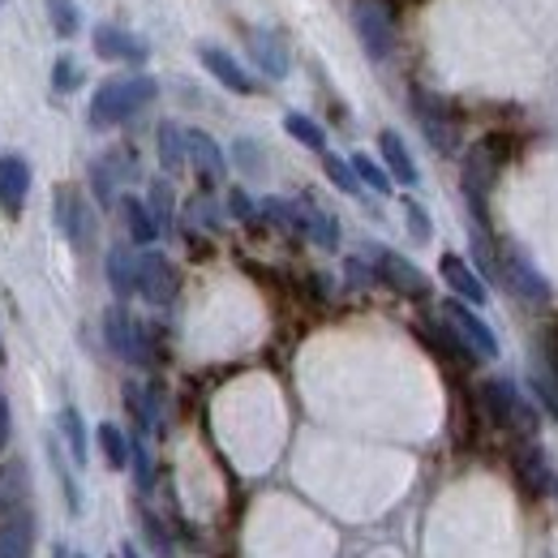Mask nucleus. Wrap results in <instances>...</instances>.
<instances>
[{
    "label": "nucleus",
    "mask_w": 558,
    "mask_h": 558,
    "mask_svg": "<svg viewBox=\"0 0 558 558\" xmlns=\"http://www.w3.org/2000/svg\"><path fill=\"white\" fill-rule=\"evenodd\" d=\"M0 558H35V511L31 507L0 515Z\"/></svg>",
    "instance_id": "4468645a"
},
{
    "label": "nucleus",
    "mask_w": 558,
    "mask_h": 558,
    "mask_svg": "<svg viewBox=\"0 0 558 558\" xmlns=\"http://www.w3.org/2000/svg\"><path fill=\"white\" fill-rule=\"evenodd\" d=\"M26 194H31V163L22 155H4L0 159V210L17 219L26 210Z\"/></svg>",
    "instance_id": "ddd939ff"
},
{
    "label": "nucleus",
    "mask_w": 558,
    "mask_h": 558,
    "mask_svg": "<svg viewBox=\"0 0 558 558\" xmlns=\"http://www.w3.org/2000/svg\"><path fill=\"white\" fill-rule=\"evenodd\" d=\"M323 172L331 177V185L340 190V194H361V181H356V172H352L349 159H340V155H331V150H323Z\"/></svg>",
    "instance_id": "473e14b6"
},
{
    "label": "nucleus",
    "mask_w": 558,
    "mask_h": 558,
    "mask_svg": "<svg viewBox=\"0 0 558 558\" xmlns=\"http://www.w3.org/2000/svg\"><path fill=\"white\" fill-rule=\"evenodd\" d=\"M413 112H417V125L421 134H425V142L438 155H456V146H460V117L451 112V104L417 86L413 90Z\"/></svg>",
    "instance_id": "39448f33"
},
{
    "label": "nucleus",
    "mask_w": 558,
    "mask_h": 558,
    "mask_svg": "<svg viewBox=\"0 0 558 558\" xmlns=\"http://www.w3.org/2000/svg\"><path fill=\"white\" fill-rule=\"evenodd\" d=\"M77 82H82L77 61H73V57H61V61L52 65V86H57L61 95H70V90H77Z\"/></svg>",
    "instance_id": "a19ab883"
},
{
    "label": "nucleus",
    "mask_w": 558,
    "mask_h": 558,
    "mask_svg": "<svg viewBox=\"0 0 558 558\" xmlns=\"http://www.w3.org/2000/svg\"><path fill=\"white\" fill-rule=\"evenodd\" d=\"M404 219H409V232H413V241H429V215L421 207L417 198H404Z\"/></svg>",
    "instance_id": "79ce46f5"
},
{
    "label": "nucleus",
    "mask_w": 558,
    "mask_h": 558,
    "mask_svg": "<svg viewBox=\"0 0 558 558\" xmlns=\"http://www.w3.org/2000/svg\"><path fill=\"white\" fill-rule=\"evenodd\" d=\"M48 460H52V469H57V477H61L70 515H77V511H82V494H77V482H73V473H70V460L61 456V434H48Z\"/></svg>",
    "instance_id": "7c9ffc66"
},
{
    "label": "nucleus",
    "mask_w": 558,
    "mask_h": 558,
    "mask_svg": "<svg viewBox=\"0 0 558 558\" xmlns=\"http://www.w3.org/2000/svg\"><path fill=\"white\" fill-rule=\"evenodd\" d=\"M417 331H421V340L438 352L442 361H451V365H473V361H477L473 352L464 349V340H460V336L447 327V318H442V323H421Z\"/></svg>",
    "instance_id": "4be33fe9"
},
{
    "label": "nucleus",
    "mask_w": 558,
    "mask_h": 558,
    "mask_svg": "<svg viewBox=\"0 0 558 558\" xmlns=\"http://www.w3.org/2000/svg\"><path fill=\"white\" fill-rule=\"evenodd\" d=\"M498 276L507 279V288H511L520 301H529V305H546V301H550V279L542 276V271L533 267V258H529L524 250H515V245L502 250Z\"/></svg>",
    "instance_id": "1a4fd4ad"
},
{
    "label": "nucleus",
    "mask_w": 558,
    "mask_h": 558,
    "mask_svg": "<svg viewBox=\"0 0 558 558\" xmlns=\"http://www.w3.org/2000/svg\"><path fill=\"white\" fill-rule=\"evenodd\" d=\"M146 210H150V219L159 223V232L172 228V219H177V194H172V185H168L163 177L150 181V190H146Z\"/></svg>",
    "instance_id": "cd10ccee"
},
{
    "label": "nucleus",
    "mask_w": 558,
    "mask_h": 558,
    "mask_svg": "<svg viewBox=\"0 0 558 558\" xmlns=\"http://www.w3.org/2000/svg\"><path fill=\"white\" fill-rule=\"evenodd\" d=\"M352 26H356V39H361L369 61H387L396 52V22H391V9L383 0H356Z\"/></svg>",
    "instance_id": "423d86ee"
},
{
    "label": "nucleus",
    "mask_w": 558,
    "mask_h": 558,
    "mask_svg": "<svg viewBox=\"0 0 558 558\" xmlns=\"http://www.w3.org/2000/svg\"><path fill=\"white\" fill-rule=\"evenodd\" d=\"M296 207H301V232H305L314 245L340 250V219H336L331 210L314 207V203H296Z\"/></svg>",
    "instance_id": "5701e85b"
},
{
    "label": "nucleus",
    "mask_w": 558,
    "mask_h": 558,
    "mask_svg": "<svg viewBox=\"0 0 558 558\" xmlns=\"http://www.w3.org/2000/svg\"><path fill=\"white\" fill-rule=\"evenodd\" d=\"M378 150H383V163H387L391 181H400V185H417L421 172H417V163H413V150L404 146V138H400L396 130H383V134H378Z\"/></svg>",
    "instance_id": "412c9836"
},
{
    "label": "nucleus",
    "mask_w": 558,
    "mask_h": 558,
    "mask_svg": "<svg viewBox=\"0 0 558 558\" xmlns=\"http://www.w3.org/2000/svg\"><path fill=\"white\" fill-rule=\"evenodd\" d=\"M442 318H447V327L464 340V349L473 352L477 361H494V356H498V340H494V331H489L486 318L473 314V305H464V301H447V305H442Z\"/></svg>",
    "instance_id": "9b49d317"
},
{
    "label": "nucleus",
    "mask_w": 558,
    "mask_h": 558,
    "mask_svg": "<svg viewBox=\"0 0 558 558\" xmlns=\"http://www.w3.org/2000/svg\"><path fill=\"white\" fill-rule=\"evenodd\" d=\"M17 507H31V473L22 460L0 469V515H9Z\"/></svg>",
    "instance_id": "b1692460"
},
{
    "label": "nucleus",
    "mask_w": 558,
    "mask_h": 558,
    "mask_svg": "<svg viewBox=\"0 0 558 558\" xmlns=\"http://www.w3.org/2000/svg\"><path fill=\"white\" fill-rule=\"evenodd\" d=\"M232 155H236V163H241V172H250V177H263V146L250 138H241L232 146Z\"/></svg>",
    "instance_id": "58836bf2"
},
{
    "label": "nucleus",
    "mask_w": 558,
    "mask_h": 558,
    "mask_svg": "<svg viewBox=\"0 0 558 558\" xmlns=\"http://www.w3.org/2000/svg\"><path fill=\"white\" fill-rule=\"evenodd\" d=\"M438 271H442V279H447V288L460 296V301H469V305H486L489 288L486 279L477 276L460 254H442V263H438Z\"/></svg>",
    "instance_id": "dca6fc26"
},
{
    "label": "nucleus",
    "mask_w": 558,
    "mask_h": 558,
    "mask_svg": "<svg viewBox=\"0 0 558 558\" xmlns=\"http://www.w3.org/2000/svg\"><path fill=\"white\" fill-rule=\"evenodd\" d=\"M365 263H374V276L383 279L391 292H400L409 301H425L429 296V279L421 276V267H413L404 254H396L387 245H365Z\"/></svg>",
    "instance_id": "0eeeda50"
},
{
    "label": "nucleus",
    "mask_w": 558,
    "mask_h": 558,
    "mask_svg": "<svg viewBox=\"0 0 558 558\" xmlns=\"http://www.w3.org/2000/svg\"><path fill=\"white\" fill-rule=\"evenodd\" d=\"M198 61H203L210 77H215L219 86H228L232 95H254V90H258V86L250 82V73L232 61V52H223V48H215V44H203V48H198Z\"/></svg>",
    "instance_id": "f3484780"
},
{
    "label": "nucleus",
    "mask_w": 558,
    "mask_h": 558,
    "mask_svg": "<svg viewBox=\"0 0 558 558\" xmlns=\"http://www.w3.org/2000/svg\"><path fill=\"white\" fill-rule=\"evenodd\" d=\"M263 215L276 223L279 232H301V207L296 203H283V198H267Z\"/></svg>",
    "instance_id": "f704fd0d"
},
{
    "label": "nucleus",
    "mask_w": 558,
    "mask_h": 558,
    "mask_svg": "<svg viewBox=\"0 0 558 558\" xmlns=\"http://www.w3.org/2000/svg\"><path fill=\"white\" fill-rule=\"evenodd\" d=\"M529 383H533V396H537V400L546 404V413H550V417L558 421V383H555V378H550V374H546V369L537 365V369L529 374Z\"/></svg>",
    "instance_id": "4c0bfd02"
},
{
    "label": "nucleus",
    "mask_w": 558,
    "mask_h": 558,
    "mask_svg": "<svg viewBox=\"0 0 558 558\" xmlns=\"http://www.w3.org/2000/svg\"><path fill=\"white\" fill-rule=\"evenodd\" d=\"M283 130H288V138H296L301 146H310V150H327V134H323V125L314 121V117H305V112H288L283 117Z\"/></svg>",
    "instance_id": "c756f323"
},
{
    "label": "nucleus",
    "mask_w": 558,
    "mask_h": 558,
    "mask_svg": "<svg viewBox=\"0 0 558 558\" xmlns=\"http://www.w3.org/2000/svg\"><path fill=\"white\" fill-rule=\"evenodd\" d=\"M57 434L65 438L70 460L82 469V464H86V425H82V413H77V409H61V417H57Z\"/></svg>",
    "instance_id": "c85d7f7f"
},
{
    "label": "nucleus",
    "mask_w": 558,
    "mask_h": 558,
    "mask_svg": "<svg viewBox=\"0 0 558 558\" xmlns=\"http://www.w3.org/2000/svg\"><path fill=\"white\" fill-rule=\"evenodd\" d=\"M104 340H108V349L117 352L121 361H130V365H150L155 361L150 331L142 327L125 305H108V314H104Z\"/></svg>",
    "instance_id": "20e7f679"
},
{
    "label": "nucleus",
    "mask_w": 558,
    "mask_h": 558,
    "mask_svg": "<svg viewBox=\"0 0 558 558\" xmlns=\"http://www.w3.org/2000/svg\"><path fill=\"white\" fill-rule=\"evenodd\" d=\"M142 533H146V542H150V550L159 558L172 555V542H168V533H163V524L150 515V511H142Z\"/></svg>",
    "instance_id": "ea45409f"
},
{
    "label": "nucleus",
    "mask_w": 558,
    "mask_h": 558,
    "mask_svg": "<svg viewBox=\"0 0 558 558\" xmlns=\"http://www.w3.org/2000/svg\"><path fill=\"white\" fill-rule=\"evenodd\" d=\"M228 207H232L236 219H245V223H254V219H258V210H254V203H250V194H245V190H232V194H228Z\"/></svg>",
    "instance_id": "37998d69"
},
{
    "label": "nucleus",
    "mask_w": 558,
    "mask_h": 558,
    "mask_svg": "<svg viewBox=\"0 0 558 558\" xmlns=\"http://www.w3.org/2000/svg\"><path fill=\"white\" fill-rule=\"evenodd\" d=\"M507 163V138L489 134L482 138L469 155H464V168H460V185H464V198H469V210L477 219V228H486V203H489V190L498 181Z\"/></svg>",
    "instance_id": "f03ea898"
},
{
    "label": "nucleus",
    "mask_w": 558,
    "mask_h": 558,
    "mask_svg": "<svg viewBox=\"0 0 558 558\" xmlns=\"http://www.w3.org/2000/svg\"><path fill=\"white\" fill-rule=\"evenodd\" d=\"M349 163H352V172H356L361 185H369L374 194H391V172H387L378 159H369V155H352Z\"/></svg>",
    "instance_id": "2f4dec72"
},
{
    "label": "nucleus",
    "mask_w": 558,
    "mask_h": 558,
    "mask_svg": "<svg viewBox=\"0 0 558 558\" xmlns=\"http://www.w3.org/2000/svg\"><path fill=\"white\" fill-rule=\"evenodd\" d=\"M44 4H48V22H52V31H57L61 39H73L77 26H82L77 4H73V0H44Z\"/></svg>",
    "instance_id": "72a5a7b5"
},
{
    "label": "nucleus",
    "mask_w": 558,
    "mask_h": 558,
    "mask_svg": "<svg viewBox=\"0 0 558 558\" xmlns=\"http://www.w3.org/2000/svg\"><path fill=\"white\" fill-rule=\"evenodd\" d=\"M482 404H486V413L494 425H507V429H520L524 438H533V429H537V409L515 391V383H507V378L482 383Z\"/></svg>",
    "instance_id": "7ed1b4c3"
},
{
    "label": "nucleus",
    "mask_w": 558,
    "mask_h": 558,
    "mask_svg": "<svg viewBox=\"0 0 558 558\" xmlns=\"http://www.w3.org/2000/svg\"><path fill=\"white\" fill-rule=\"evenodd\" d=\"M57 223H61V232L70 236V245L77 254H90V250H95V236H99L95 210H90V203H86L73 185H61V190H57Z\"/></svg>",
    "instance_id": "6e6552de"
},
{
    "label": "nucleus",
    "mask_w": 558,
    "mask_h": 558,
    "mask_svg": "<svg viewBox=\"0 0 558 558\" xmlns=\"http://www.w3.org/2000/svg\"><path fill=\"white\" fill-rule=\"evenodd\" d=\"M250 57L267 77H283L292 65V57H288V48H283L276 31H250Z\"/></svg>",
    "instance_id": "aec40b11"
},
{
    "label": "nucleus",
    "mask_w": 558,
    "mask_h": 558,
    "mask_svg": "<svg viewBox=\"0 0 558 558\" xmlns=\"http://www.w3.org/2000/svg\"><path fill=\"white\" fill-rule=\"evenodd\" d=\"M159 95V82L146 77V73H130V77H108L95 99H90V125L95 130H112L130 117H138L142 108Z\"/></svg>",
    "instance_id": "f257e3e1"
},
{
    "label": "nucleus",
    "mask_w": 558,
    "mask_h": 558,
    "mask_svg": "<svg viewBox=\"0 0 558 558\" xmlns=\"http://www.w3.org/2000/svg\"><path fill=\"white\" fill-rule=\"evenodd\" d=\"M104 276H108V288L117 292V301H130L138 292V254L130 245H112L108 263H104Z\"/></svg>",
    "instance_id": "a211bd4d"
},
{
    "label": "nucleus",
    "mask_w": 558,
    "mask_h": 558,
    "mask_svg": "<svg viewBox=\"0 0 558 558\" xmlns=\"http://www.w3.org/2000/svg\"><path fill=\"white\" fill-rule=\"evenodd\" d=\"M515 482H520V489H524L529 498H542V494L550 489V469H546L542 447L524 442V447L515 451Z\"/></svg>",
    "instance_id": "6ab92c4d"
},
{
    "label": "nucleus",
    "mask_w": 558,
    "mask_h": 558,
    "mask_svg": "<svg viewBox=\"0 0 558 558\" xmlns=\"http://www.w3.org/2000/svg\"><path fill=\"white\" fill-rule=\"evenodd\" d=\"M155 146H159V163H163V172H168V177L185 172L190 155H185V130H181V125L163 121V125H159V134H155Z\"/></svg>",
    "instance_id": "393cba45"
},
{
    "label": "nucleus",
    "mask_w": 558,
    "mask_h": 558,
    "mask_svg": "<svg viewBox=\"0 0 558 558\" xmlns=\"http://www.w3.org/2000/svg\"><path fill=\"white\" fill-rule=\"evenodd\" d=\"M0 4H4V0H0Z\"/></svg>",
    "instance_id": "09e8293b"
},
{
    "label": "nucleus",
    "mask_w": 558,
    "mask_h": 558,
    "mask_svg": "<svg viewBox=\"0 0 558 558\" xmlns=\"http://www.w3.org/2000/svg\"><path fill=\"white\" fill-rule=\"evenodd\" d=\"M185 155H190V168L215 185V181H223V172H228V159H223V150H219V142L203 134V130H185Z\"/></svg>",
    "instance_id": "2eb2a0df"
},
{
    "label": "nucleus",
    "mask_w": 558,
    "mask_h": 558,
    "mask_svg": "<svg viewBox=\"0 0 558 558\" xmlns=\"http://www.w3.org/2000/svg\"><path fill=\"white\" fill-rule=\"evenodd\" d=\"M555 494H558V482H555Z\"/></svg>",
    "instance_id": "de8ad7c7"
},
{
    "label": "nucleus",
    "mask_w": 558,
    "mask_h": 558,
    "mask_svg": "<svg viewBox=\"0 0 558 558\" xmlns=\"http://www.w3.org/2000/svg\"><path fill=\"white\" fill-rule=\"evenodd\" d=\"M177 288H181V276H177L172 258L146 245L138 254V296L150 301V305H172L177 301Z\"/></svg>",
    "instance_id": "9d476101"
},
{
    "label": "nucleus",
    "mask_w": 558,
    "mask_h": 558,
    "mask_svg": "<svg viewBox=\"0 0 558 558\" xmlns=\"http://www.w3.org/2000/svg\"><path fill=\"white\" fill-rule=\"evenodd\" d=\"M121 558H142L138 546H130V542H125V546H121Z\"/></svg>",
    "instance_id": "49530a36"
},
{
    "label": "nucleus",
    "mask_w": 558,
    "mask_h": 558,
    "mask_svg": "<svg viewBox=\"0 0 558 558\" xmlns=\"http://www.w3.org/2000/svg\"><path fill=\"white\" fill-rule=\"evenodd\" d=\"M95 438H99V451H104L108 469H112V473H125V469H130V434H125L117 421H104V425L95 429Z\"/></svg>",
    "instance_id": "a878e982"
},
{
    "label": "nucleus",
    "mask_w": 558,
    "mask_h": 558,
    "mask_svg": "<svg viewBox=\"0 0 558 558\" xmlns=\"http://www.w3.org/2000/svg\"><path fill=\"white\" fill-rule=\"evenodd\" d=\"M344 267H349V279L352 283H374V267H365V258H349V263H344Z\"/></svg>",
    "instance_id": "c03bdc74"
},
{
    "label": "nucleus",
    "mask_w": 558,
    "mask_h": 558,
    "mask_svg": "<svg viewBox=\"0 0 558 558\" xmlns=\"http://www.w3.org/2000/svg\"><path fill=\"white\" fill-rule=\"evenodd\" d=\"M117 207H121V219H125V228H130V241H134V245H150V241L159 236V223L150 219V210H146L142 198H121Z\"/></svg>",
    "instance_id": "bb28decb"
},
{
    "label": "nucleus",
    "mask_w": 558,
    "mask_h": 558,
    "mask_svg": "<svg viewBox=\"0 0 558 558\" xmlns=\"http://www.w3.org/2000/svg\"><path fill=\"white\" fill-rule=\"evenodd\" d=\"M4 442H9V400L0 396V451H4Z\"/></svg>",
    "instance_id": "a18cd8bd"
},
{
    "label": "nucleus",
    "mask_w": 558,
    "mask_h": 558,
    "mask_svg": "<svg viewBox=\"0 0 558 558\" xmlns=\"http://www.w3.org/2000/svg\"><path fill=\"white\" fill-rule=\"evenodd\" d=\"M130 469H134V486L142 494L155 486V464H150V451L142 447V438H130Z\"/></svg>",
    "instance_id": "e433bc0d"
},
{
    "label": "nucleus",
    "mask_w": 558,
    "mask_h": 558,
    "mask_svg": "<svg viewBox=\"0 0 558 558\" xmlns=\"http://www.w3.org/2000/svg\"><path fill=\"white\" fill-rule=\"evenodd\" d=\"M125 409L134 413V421H138L142 429H150L155 425V404H150V391H142L138 383H125Z\"/></svg>",
    "instance_id": "c9c22d12"
},
{
    "label": "nucleus",
    "mask_w": 558,
    "mask_h": 558,
    "mask_svg": "<svg viewBox=\"0 0 558 558\" xmlns=\"http://www.w3.org/2000/svg\"><path fill=\"white\" fill-rule=\"evenodd\" d=\"M90 44H95V52H99L104 61H125V65H142V61L150 57L146 39H138V35H130L125 26H112V22L95 26Z\"/></svg>",
    "instance_id": "f8f14e48"
}]
</instances>
